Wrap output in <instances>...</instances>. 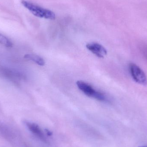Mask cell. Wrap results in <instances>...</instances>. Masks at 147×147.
Listing matches in <instances>:
<instances>
[{
    "label": "cell",
    "mask_w": 147,
    "mask_h": 147,
    "mask_svg": "<svg viewBox=\"0 0 147 147\" xmlns=\"http://www.w3.org/2000/svg\"><path fill=\"white\" fill-rule=\"evenodd\" d=\"M22 4L30 11L34 15L40 18L54 20L56 18L55 13L49 9L44 8L32 3L22 0Z\"/></svg>",
    "instance_id": "1"
},
{
    "label": "cell",
    "mask_w": 147,
    "mask_h": 147,
    "mask_svg": "<svg viewBox=\"0 0 147 147\" xmlns=\"http://www.w3.org/2000/svg\"><path fill=\"white\" fill-rule=\"evenodd\" d=\"M77 85L79 89L87 96L93 98L98 101L103 102L108 101V98L105 94L96 90L87 83L84 81H78L77 82Z\"/></svg>",
    "instance_id": "2"
},
{
    "label": "cell",
    "mask_w": 147,
    "mask_h": 147,
    "mask_svg": "<svg viewBox=\"0 0 147 147\" xmlns=\"http://www.w3.org/2000/svg\"><path fill=\"white\" fill-rule=\"evenodd\" d=\"M129 71L133 79L140 84H147V78L145 72L139 66L134 63L129 65Z\"/></svg>",
    "instance_id": "3"
},
{
    "label": "cell",
    "mask_w": 147,
    "mask_h": 147,
    "mask_svg": "<svg viewBox=\"0 0 147 147\" xmlns=\"http://www.w3.org/2000/svg\"><path fill=\"white\" fill-rule=\"evenodd\" d=\"M86 47L87 49L98 57L101 58H104L107 54L106 49L98 43L94 42L89 43L86 45Z\"/></svg>",
    "instance_id": "4"
},
{
    "label": "cell",
    "mask_w": 147,
    "mask_h": 147,
    "mask_svg": "<svg viewBox=\"0 0 147 147\" xmlns=\"http://www.w3.org/2000/svg\"><path fill=\"white\" fill-rule=\"evenodd\" d=\"M26 124L30 131L42 141L47 143V139L38 125L34 123L26 122Z\"/></svg>",
    "instance_id": "5"
},
{
    "label": "cell",
    "mask_w": 147,
    "mask_h": 147,
    "mask_svg": "<svg viewBox=\"0 0 147 147\" xmlns=\"http://www.w3.org/2000/svg\"><path fill=\"white\" fill-rule=\"evenodd\" d=\"M24 58L27 60L33 61L37 64L40 66H44L45 65V62L44 59L38 55L33 54H26Z\"/></svg>",
    "instance_id": "6"
},
{
    "label": "cell",
    "mask_w": 147,
    "mask_h": 147,
    "mask_svg": "<svg viewBox=\"0 0 147 147\" xmlns=\"http://www.w3.org/2000/svg\"><path fill=\"white\" fill-rule=\"evenodd\" d=\"M0 44L7 47H12V42L7 37L0 34Z\"/></svg>",
    "instance_id": "7"
},
{
    "label": "cell",
    "mask_w": 147,
    "mask_h": 147,
    "mask_svg": "<svg viewBox=\"0 0 147 147\" xmlns=\"http://www.w3.org/2000/svg\"><path fill=\"white\" fill-rule=\"evenodd\" d=\"M140 50L142 54L147 60V45H144L141 46Z\"/></svg>",
    "instance_id": "8"
},
{
    "label": "cell",
    "mask_w": 147,
    "mask_h": 147,
    "mask_svg": "<svg viewBox=\"0 0 147 147\" xmlns=\"http://www.w3.org/2000/svg\"><path fill=\"white\" fill-rule=\"evenodd\" d=\"M46 132L47 134V135L49 136H51L52 135V133L51 131H50V130H48V129H45Z\"/></svg>",
    "instance_id": "9"
},
{
    "label": "cell",
    "mask_w": 147,
    "mask_h": 147,
    "mask_svg": "<svg viewBox=\"0 0 147 147\" xmlns=\"http://www.w3.org/2000/svg\"><path fill=\"white\" fill-rule=\"evenodd\" d=\"M139 147H147V146H140Z\"/></svg>",
    "instance_id": "10"
}]
</instances>
